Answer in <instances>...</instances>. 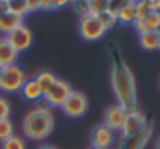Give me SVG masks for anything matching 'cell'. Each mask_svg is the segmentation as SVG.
I'll list each match as a JSON object with an SVG mask.
<instances>
[{"label": "cell", "mask_w": 160, "mask_h": 149, "mask_svg": "<svg viewBox=\"0 0 160 149\" xmlns=\"http://www.w3.org/2000/svg\"><path fill=\"white\" fill-rule=\"evenodd\" d=\"M0 72H2V67H0Z\"/></svg>", "instance_id": "cell-35"}, {"label": "cell", "mask_w": 160, "mask_h": 149, "mask_svg": "<svg viewBox=\"0 0 160 149\" xmlns=\"http://www.w3.org/2000/svg\"><path fill=\"white\" fill-rule=\"evenodd\" d=\"M116 21L122 25H133V22L137 21L135 2H121L116 11Z\"/></svg>", "instance_id": "cell-14"}, {"label": "cell", "mask_w": 160, "mask_h": 149, "mask_svg": "<svg viewBox=\"0 0 160 149\" xmlns=\"http://www.w3.org/2000/svg\"><path fill=\"white\" fill-rule=\"evenodd\" d=\"M8 39V42L11 44V47L18 52V53H22V52H27L32 44H33V33L32 30L27 27V25H19L18 28H14L11 33H8L5 36Z\"/></svg>", "instance_id": "cell-7"}, {"label": "cell", "mask_w": 160, "mask_h": 149, "mask_svg": "<svg viewBox=\"0 0 160 149\" xmlns=\"http://www.w3.org/2000/svg\"><path fill=\"white\" fill-rule=\"evenodd\" d=\"M112 87L118 99V105L132 110L137 108V85L132 71L122 60H115L112 67Z\"/></svg>", "instance_id": "cell-1"}, {"label": "cell", "mask_w": 160, "mask_h": 149, "mask_svg": "<svg viewBox=\"0 0 160 149\" xmlns=\"http://www.w3.org/2000/svg\"><path fill=\"white\" fill-rule=\"evenodd\" d=\"M133 28L138 32V35H144V33H148V32H149V28H148L146 22H144V21H141V19H137V21L133 22Z\"/></svg>", "instance_id": "cell-27"}, {"label": "cell", "mask_w": 160, "mask_h": 149, "mask_svg": "<svg viewBox=\"0 0 160 149\" xmlns=\"http://www.w3.org/2000/svg\"><path fill=\"white\" fill-rule=\"evenodd\" d=\"M107 10V2L105 0H88V14L98 17L99 14L105 13Z\"/></svg>", "instance_id": "cell-20"}, {"label": "cell", "mask_w": 160, "mask_h": 149, "mask_svg": "<svg viewBox=\"0 0 160 149\" xmlns=\"http://www.w3.org/2000/svg\"><path fill=\"white\" fill-rule=\"evenodd\" d=\"M74 7H75V11L80 14V17L88 14V2H75Z\"/></svg>", "instance_id": "cell-28"}, {"label": "cell", "mask_w": 160, "mask_h": 149, "mask_svg": "<svg viewBox=\"0 0 160 149\" xmlns=\"http://www.w3.org/2000/svg\"><path fill=\"white\" fill-rule=\"evenodd\" d=\"M0 147H2V149H27L24 138L19 137V135H13V137L7 138L5 141H2Z\"/></svg>", "instance_id": "cell-19"}, {"label": "cell", "mask_w": 160, "mask_h": 149, "mask_svg": "<svg viewBox=\"0 0 160 149\" xmlns=\"http://www.w3.org/2000/svg\"><path fill=\"white\" fill-rule=\"evenodd\" d=\"M135 11H137V19H144L151 11V2L149 0H138V2H135Z\"/></svg>", "instance_id": "cell-23"}, {"label": "cell", "mask_w": 160, "mask_h": 149, "mask_svg": "<svg viewBox=\"0 0 160 149\" xmlns=\"http://www.w3.org/2000/svg\"><path fill=\"white\" fill-rule=\"evenodd\" d=\"M66 3H68L66 0H39V8L46 11H52V10H58L64 7Z\"/></svg>", "instance_id": "cell-25"}, {"label": "cell", "mask_w": 160, "mask_h": 149, "mask_svg": "<svg viewBox=\"0 0 160 149\" xmlns=\"http://www.w3.org/2000/svg\"><path fill=\"white\" fill-rule=\"evenodd\" d=\"M140 46H141L144 50H149V52L158 50L160 46H158L157 32H148V33H144V35H140Z\"/></svg>", "instance_id": "cell-17"}, {"label": "cell", "mask_w": 160, "mask_h": 149, "mask_svg": "<svg viewBox=\"0 0 160 149\" xmlns=\"http://www.w3.org/2000/svg\"><path fill=\"white\" fill-rule=\"evenodd\" d=\"M154 149H160V137L155 140V146H154Z\"/></svg>", "instance_id": "cell-31"}, {"label": "cell", "mask_w": 160, "mask_h": 149, "mask_svg": "<svg viewBox=\"0 0 160 149\" xmlns=\"http://www.w3.org/2000/svg\"><path fill=\"white\" fill-rule=\"evenodd\" d=\"M98 21L102 24V27H104L107 32H108L110 28H113V27L118 24L116 16H115V14H112V13H108V11H105V13L99 14V16H98Z\"/></svg>", "instance_id": "cell-24"}, {"label": "cell", "mask_w": 160, "mask_h": 149, "mask_svg": "<svg viewBox=\"0 0 160 149\" xmlns=\"http://www.w3.org/2000/svg\"><path fill=\"white\" fill-rule=\"evenodd\" d=\"M25 5H27V11L28 13H33V11L41 10L39 8V0H25Z\"/></svg>", "instance_id": "cell-29"}, {"label": "cell", "mask_w": 160, "mask_h": 149, "mask_svg": "<svg viewBox=\"0 0 160 149\" xmlns=\"http://www.w3.org/2000/svg\"><path fill=\"white\" fill-rule=\"evenodd\" d=\"M78 33L85 41L88 42H96L104 38L107 30L102 27V24L98 21V17L85 14L78 21Z\"/></svg>", "instance_id": "cell-4"}, {"label": "cell", "mask_w": 160, "mask_h": 149, "mask_svg": "<svg viewBox=\"0 0 160 149\" xmlns=\"http://www.w3.org/2000/svg\"><path fill=\"white\" fill-rule=\"evenodd\" d=\"M27 80H28V77H27L25 71L18 63L2 67V72H0V91L19 93Z\"/></svg>", "instance_id": "cell-3"}, {"label": "cell", "mask_w": 160, "mask_h": 149, "mask_svg": "<svg viewBox=\"0 0 160 149\" xmlns=\"http://www.w3.org/2000/svg\"><path fill=\"white\" fill-rule=\"evenodd\" d=\"M116 141V133L105 127L104 124H99L93 129L91 132V146L102 147V149H110Z\"/></svg>", "instance_id": "cell-10"}, {"label": "cell", "mask_w": 160, "mask_h": 149, "mask_svg": "<svg viewBox=\"0 0 160 149\" xmlns=\"http://www.w3.org/2000/svg\"><path fill=\"white\" fill-rule=\"evenodd\" d=\"M90 149H102V147H96V146H91Z\"/></svg>", "instance_id": "cell-33"}, {"label": "cell", "mask_w": 160, "mask_h": 149, "mask_svg": "<svg viewBox=\"0 0 160 149\" xmlns=\"http://www.w3.org/2000/svg\"><path fill=\"white\" fill-rule=\"evenodd\" d=\"M157 36H158V46H160V30L157 32Z\"/></svg>", "instance_id": "cell-32"}, {"label": "cell", "mask_w": 160, "mask_h": 149, "mask_svg": "<svg viewBox=\"0 0 160 149\" xmlns=\"http://www.w3.org/2000/svg\"><path fill=\"white\" fill-rule=\"evenodd\" d=\"M148 126L149 124H148L146 116L141 112H138V108H132V110H127V116H126L124 126L121 129V133L124 138H129V137H133V135L143 132Z\"/></svg>", "instance_id": "cell-8"}, {"label": "cell", "mask_w": 160, "mask_h": 149, "mask_svg": "<svg viewBox=\"0 0 160 149\" xmlns=\"http://www.w3.org/2000/svg\"><path fill=\"white\" fill-rule=\"evenodd\" d=\"M38 149H58V147H55V146H52V144H42V146H39Z\"/></svg>", "instance_id": "cell-30"}, {"label": "cell", "mask_w": 160, "mask_h": 149, "mask_svg": "<svg viewBox=\"0 0 160 149\" xmlns=\"http://www.w3.org/2000/svg\"><path fill=\"white\" fill-rule=\"evenodd\" d=\"M14 135V124L11 122V119H2L0 121V143L5 141L7 138Z\"/></svg>", "instance_id": "cell-21"}, {"label": "cell", "mask_w": 160, "mask_h": 149, "mask_svg": "<svg viewBox=\"0 0 160 149\" xmlns=\"http://www.w3.org/2000/svg\"><path fill=\"white\" fill-rule=\"evenodd\" d=\"M11 116V104L5 96H0V121Z\"/></svg>", "instance_id": "cell-26"}, {"label": "cell", "mask_w": 160, "mask_h": 149, "mask_svg": "<svg viewBox=\"0 0 160 149\" xmlns=\"http://www.w3.org/2000/svg\"><path fill=\"white\" fill-rule=\"evenodd\" d=\"M53 127H55L53 115L49 110V107L44 105H39L32 112H28L22 122V130L25 137L33 141L46 140L53 132Z\"/></svg>", "instance_id": "cell-2"}, {"label": "cell", "mask_w": 160, "mask_h": 149, "mask_svg": "<svg viewBox=\"0 0 160 149\" xmlns=\"http://www.w3.org/2000/svg\"><path fill=\"white\" fill-rule=\"evenodd\" d=\"M22 24H24L22 17H18V16L8 13L5 2H0V33H3L7 36L8 33H11L14 28H18Z\"/></svg>", "instance_id": "cell-11"}, {"label": "cell", "mask_w": 160, "mask_h": 149, "mask_svg": "<svg viewBox=\"0 0 160 149\" xmlns=\"http://www.w3.org/2000/svg\"><path fill=\"white\" fill-rule=\"evenodd\" d=\"M151 135H152V127L148 126L143 132H140L133 137L124 138L122 144H121V149H143L148 144V141L151 140Z\"/></svg>", "instance_id": "cell-12"}, {"label": "cell", "mask_w": 160, "mask_h": 149, "mask_svg": "<svg viewBox=\"0 0 160 149\" xmlns=\"http://www.w3.org/2000/svg\"><path fill=\"white\" fill-rule=\"evenodd\" d=\"M61 110L69 118H82L88 110V99L83 93L72 91L61 105Z\"/></svg>", "instance_id": "cell-5"}, {"label": "cell", "mask_w": 160, "mask_h": 149, "mask_svg": "<svg viewBox=\"0 0 160 149\" xmlns=\"http://www.w3.org/2000/svg\"><path fill=\"white\" fill-rule=\"evenodd\" d=\"M149 28V32H158L160 30V11H151L144 19H143Z\"/></svg>", "instance_id": "cell-22"}, {"label": "cell", "mask_w": 160, "mask_h": 149, "mask_svg": "<svg viewBox=\"0 0 160 149\" xmlns=\"http://www.w3.org/2000/svg\"><path fill=\"white\" fill-rule=\"evenodd\" d=\"M126 116H127V108H124L121 105H112L107 108V112L104 115V126L108 127L110 130H113L115 133L121 132Z\"/></svg>", "instance_id": "cell-9"}, {"label": "cell", "mask_w": 160, "mask_h": 149, "mask_svg": "<svg viewBox=\"0 0 160 149\" xmlns=\"http://www.w3.org/2000/svg\"><path fill=\"white\" fill-rule=\"evenodd\" d=\"M19 93L22 94L24 99H27V101H30V102H38V101H41L42 96H44V91L41 90V87L38 85V82H36L35 79H28V80L24 83V87L21 88Z\"/></svg>", "instance_id": "cell-15"}, {"label": "cell", "mask_w": 160, "mask_h": 149, "mask_svg": "<svg viewBox=\"0 0 160 149\" xmlns=\"http://www.w3.org/2000/svg\"><path fill=\"white\" fill-rule=\"evenodd\" d=\"M158 11H160V3H158Z\"/></svg>", "instance_id": "cell-34"}, {"label": "cell", "mask_w": 160, "mask_h": 149, "mask_svg": "<svg viewBox=\"0 0 160 149\" xmlns=\"http://www.w3.org/2000/svg\"><path fill=\"white\" fill-rule=\"evenodd\" d=\"M35 80L38 82V85L41 87V90L46 93V91L58 80V77L55 76L52 71H39L36 76H35Z\"/></svg>", "instance_id": "cell-16"}, {"label": "cell", "mask_w": 160, "mask_h": 149, "mask_svg": "<svg viewBox=\"0 0 160 149\" xmlns=\"http://www.w3.org/2000/svg\"><path fill=\"white\" fill-rule=\"evenodd\" d=\"M19 53L11 47L8 39L5 36L0 38V67H7L11 64H16Z\"/></svg>", "instance_id": "cell-13"}, {"label": "cell", "mask_w": 160, "mask_h": 149, "mask_svg": "<svg viewBox=\"0 0 160 149\" xmlns=\"http://www.w3.org/2000/svg\"><path fill=\"white\" fill-rule=\"evenodd\" d=\"M72 93V88L71 85L66 82V80H57L42 96L44 102L49 105V107H61L64 104V101L68 99V96Z\"/></svg>", "instance_id": "cell-6"}, {"label": "cell", "mask_w": 160, "mask_h": 149, "mask_svg": "<svg viewBox=\"0 0 160 149\" xmlns=\"http://www.w3.org/2000/svg\"><path fill=\"white\" fill-rule=\"evenodd\" d=\"M5 5H7V11L14 14V16H18V17L24 19L28 14L25 0H5Z\"/></svg>", "instance_id": "cell-18"}]
</instances>
